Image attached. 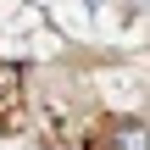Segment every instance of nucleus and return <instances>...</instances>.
Masks as SVG:
<instances>
[{
    "label": "nucleus",
    "mask_w": 150,
    "mask_h": 150,
    "mask_svg": "<svg viewBox=\"0 0 150 150\" xmlns=\"http://www.w3.org/2000/svg\"><path fill=\"white\" fill-rule=\"evenodd\" d=\"M111 145L117 150H150V128L145 122H122V128L111 134Z\"/></svg>",
    "instance_id": "nucleus-2"
},
{
    "label": "nucleus",
    "mask_w": 150,
    "mask_h": 150,
    "mask_svg": "<svg viewBox=\"0 0 150 150\" xmlns=\"http://www.w3.org/2000/svg\"><path fill=\"white\" fill-rule=\"evenodd\" d=\"M17 106H22V78L11 61H0V128L17 122Z\"/></svg>",
    "instance_id": "nucleus-1"
},
{
    "label": "nucleus",
    "mask_w": 150,
    "mask_h": 150,
    "mask_svg": "<svg viewBox=\"0 0 150 150\" xmlns=\"http://www.w3.org/2000/svg\"><path fill=\"white\" fill-rule=\"evenodd\" d=\"M134 6H150V0H134Z\"/></svg>",
    "instance_id": "nucleus-3"
}]
</instances>
